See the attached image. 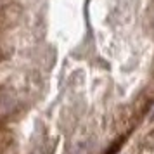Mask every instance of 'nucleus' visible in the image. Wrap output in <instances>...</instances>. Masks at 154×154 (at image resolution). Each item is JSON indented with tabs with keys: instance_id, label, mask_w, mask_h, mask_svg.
Listing matches in <instances>:
<instances>
[{
	"instance_id": "obj_1",
	"label": "nucleus",
	"mask_w": 154,
	"mask_h": 154,
	"mask_svg": "<svg viewBox=\"0 0 154 154\" xmlns=\"http://www.w3.org/2000/svg\"><path fill=\"white\" fill-rule=\"evenodd\" d=\"M14 106H16L14 94L9 90V88L0 87V119H2V118H7L9 114L12 112Z\"/></svg>"
},
{
	"instance_id": "obj_2",
	"label": "nucleus",
	"mask_w": 154,
	"mask_h": 154,
	"mask_svg": "<svg viewBox=\"0 0 154 154\" xmlns=\"http://www.w3.org/2000/svg\"><path fill=\"white\" fill-rule=\"evenodd\" d=\"M4 82H5V76H4V75H2V73H0V87H2V85H4Z\"/></svg>"
},
{
	"instance_id": "obj_3",
	"label": "nucleus",
	"mask_w": 154,
	"mask_h": 154,
	"mask_svg": "<svg viewBox=\"0 0 154 154\" xmlns=\"http://www.w3.org/2000/svg\"><path fill=\"white\" fill-rule=\"evenodd\" d=\"M9 0H0V4H7Z\"/></svg>"
}]
</instances>
